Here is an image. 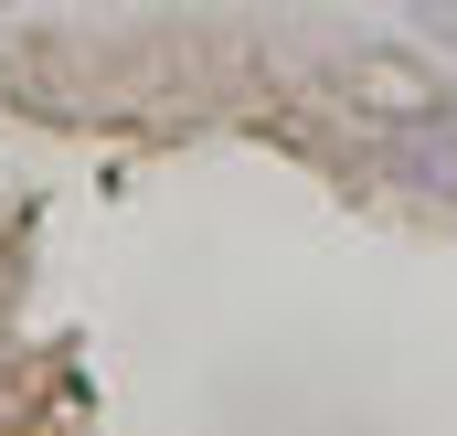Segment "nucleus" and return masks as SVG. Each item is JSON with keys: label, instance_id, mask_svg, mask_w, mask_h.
Masks as SVG:
<instances>
[{"label": "nucleus", "instance_id": "1", "mask_svg": "<svg viewBox=\"0 0 457 436\" xmlns=\"http://www.w3.org/2000/svg\"><path fill=\"white\" fill-rule=\"evenodd\" d=\"M394 160H404L415 181H436V192H457V117H415V128L394 138Z\"/></svg>", "mask_w": 457, "mask_h": 436}]
</instances>
